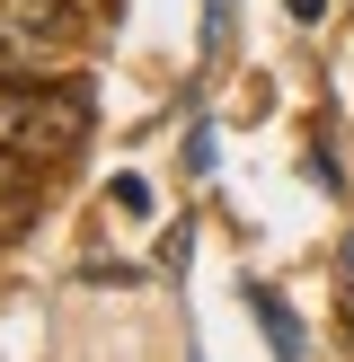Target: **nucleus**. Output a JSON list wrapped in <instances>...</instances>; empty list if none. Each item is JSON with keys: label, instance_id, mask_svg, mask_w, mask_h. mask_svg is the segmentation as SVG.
Masks as SVG:
<instances>
[{"label": "nucleus", "instance_id": "obj_1", "mask_svg": "<svg viewBox=\"0 0 354 362\" xmlns=\"http://www.w3.org/2000/svg\"><path fill=\"white\" fill-rule=\"evenodd\" d=\"M88 141V88L80 80H35V71H0V151L27 168H62Z\"/></svg>", "mask_w": 354, "mask_h": 362}, {"label": "nucleus", "instance_id": "obj_2", "mask_svg": "<svg viewBox=\"0 0 354 362\" xmlns=\"http://www.w3.org/2000/svg\"><path fill=\"white\" fill-rule=\"evenodd\" d=\"M71 45V0H0V71H45Z\"/></svg>", "mask_w": 354, "mask_h": 362}, {"label": "nucleus", "instance_id": "obj_3", "mask_svg": "<svg viewBox=\"0 0 354 362\" xmlns=\"http://www.w3.org/2000/svg\"><path fill=\"white\" fill-rule=\"evenodd\" d=\"M35 177H45V168H27L18 151H0V239H9V230H27V212H35Z\"/></svg>", "mask_w": 354, "mask_h": 362}, {"label": "nucleus", "instance_id": "obj_4", "mask_svg": "<svg viewBox=\"0 0 354 362\" xmlns=\"http://www.w3.org/2000/svg\"><path fill=\"white\" fill-rule=\"evenodd\" d=\"M248 310L266 318V336H275V354H301V327H292V310H283V300L266 292V283H257V292H248Z\"/></svg>", "mask_w": 354, "mask_h": 362}, {"label": "nucleus", "instance_id": "obj_5", "mask_svg": "<svg viewBox=\"0 0 354 362\" xmlns=\"http://www.w3.org/2000/svg\"><path fill=\"white\" fill-rule=\"evenodd\" d=\"M283 9H292V18H319V9H328V0H283Z\"/></svg>", "mask_w": 354, "mask_h": 362}]
</instances>
